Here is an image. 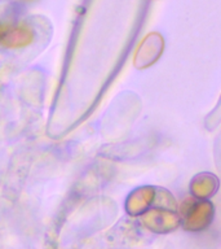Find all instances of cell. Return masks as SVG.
Here are the masks:
<instances>
[{
	"instance_id": "obj_1",
	"label": "cell",
	"mask_w": 221,
	"mask_h": 249,
	"mask_svg": "<svg viewBox=\"0 0 221 249\" xmlns=\"http://www.w3.org/2000/svg\"><path fill=\"white\" fill-rule=\"evenodd\" d=\"M184 227L188 231H202L207 229L215 217V206L209 200H197L189 197L182 204Z\"/></svg>"
},
{
	"instance_id": "obj_2",
	"label": "cell",
	"mask_w": 221,
	"mask_h": 249,
	"mask_svg": "<svg viewBox=\"0 0 221 249\" xmlns=\"http://www.w3.org/2000/svg\"><path fill=\"white\" fill-rule=\"evenodd\" d=\"M143 226L155 233H168L177 229L181 217L176 212L163 208H150L141 215Z\"/></svg>"
},
{
	"instance_id": "obj_6",
	"label": "cell",
	"mask_w": 221,
	"mask_h": 249,
	"mask_svg": "<svg viewBox=\"0 0 221 249\" xmlns=\"http://www.w3.org/2000/svg\"><path fill=\"white\" fill-rule=\"evenodd\" d=\"M219 179L212 173H199L190 180V194L197 200H208L219 191Z\"/></svg>"
},
{
	"instance_id": "obj_7",
	"label": "cell",
	"mask_w": 221,
	"mask_h": 249,
	"mask_svg": "<svg viewBox=\"0 0 221 249\" xmlns=\"http://www.w3.org/2000/svg\"><path fill=\"white\" fill-rule=\"evenodd\" d=\"M154 202L158 204V208H163V209L174 210L177 206V202H176L174 195L166 188H160V187L155 188Z\"/></svg>"
},
{
	"instance_id": "obj_4",
	"label": "cell",
	"mask_w": 221,
	"mask_h": 249,
	"mask_svg": "<svg viewBox=\"0 0 221 249\" xmlns=\"http://www.w3.org/2000/svg\"><path fill=\"white\" fill-rule=\"evenodd\" d=\"M164 48V40L158 33L146 35L133 57V64L137 69H146L158 61Z\"/></svg>"
},
{
	"instance_id": "obj_3",
	"label": "cell",
	"mask_w": 221,
	"mask_h": 249,
	"mask_svg": "<svg viewBox=\"0 0 221 249\" xmlns=\"http://www.w3.org/2000/svg\"><path fill=\"white\" fill-rule=\"evenodd\" d=\"M35 40L34 29L25 22L0 25V46L18 50L30 46Z\"/></svg>"
},
{
	"instance_id": "obj_8",
	"label": "cell",
	"mask_w": 221,
	"mask_h": 249,
	"mask_svg": "<svg viewBox=\"0 0 221 249\" xmlns=\"http://www.w3.org/2000/svg\"><path fill=\"white\" fill-rule=\"evenodd\" d=\"M23 1H32V0H23Z\"/></svg>"
},
{
	"instance_id": "obj_5",
	"label": "cell",
	"mask_w": 221,
	"mask_h": 249,
	"mask_svg": "<svg viewBox=\"0 0 221 249\" xmlns=\"http://www.w3.org/2000/svg\"><path fill=\"white\" fill-rule=\"evenodd\" d=\"M155 187L142 186L136 188L128 195L126 200V210L132 217L142 215L154 202Z\"/></svg>"
}]
</instances>
